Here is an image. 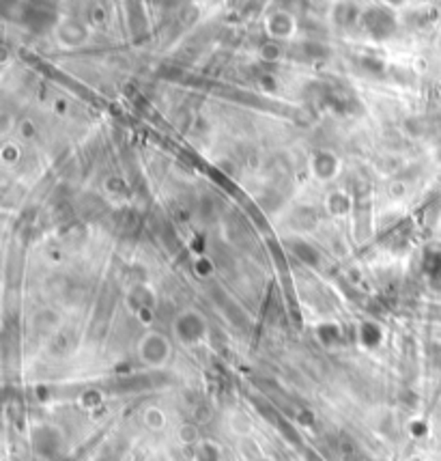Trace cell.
<instances>
[{
	"label": "cell",
	"mask_w": 441,
	"mask_h": 461,
	"mask_svg": "<svg viewBox=\"0 0 441 461\" xmlns=\"http://www.w3.org/2000/svg\"><path fill=\"white\" fill-rule=\"evenodd\" d=\"M138 358L144 366L149 369H162L168 364L172 356V345L166 334L162 332H146L138 340Z\"/></svg>",
	"instance_id": "cell-1"
},
{
	"label": "cell",
	"mask_w": 441,
	"mask_h": 461,
	"mask_svg": "<svg viewBox=\"0 0 441 461\" xmlns=\"http://www.w3.org/2000/svg\"><path fill=\"white\" fill-rule=\"evenodd\" d=\"M174 336L186 348H192V345H198L207 336V322L196 310H186L176 317L174 322Z\"/></svg>",
	"instance_id": "cell-2"
},
{
	"label": "cell",
	"mask_w": 441,
	"mask_h": 461,
	"mask_svg": "<svg viewBox=\"0 0 441 461\" xmlns=\"http://www.w3.org/2000/svg\"><path fill=\"white\" fill-rule=\"evenodd\" d=\"M224 450L214 440H200L196 446H192V461H222Z\"/></svg>",
	"instance_id": "cell-3"
},
{
	"label": "cell",
	"mask_w": 441,
	"mask_h": 461,
	"mask_svg": "<svg viewBox=\"0 0 441 461\" xmlns=\"http://www.w3.org/2000/svg\"><path fill=\"white\" fill-rule=\"evenodd\" d=\"M142 422L149 431H164L166 425H168V416L162 408L149 406V408H144V412H142Z\"/></svg>",
	"instance_id": "cell-4"
},
{
	"label": "cell",
	"mask_w": 441,
	"mask_h": 461,
	"mask_svg": "<svg viewBox=\"0 0 441 461\" xmlns=\"http://www.w3.org/2000/svg\"><path fill=\"white\" fill-rule=\"evenodd\" d=\"M228 427H230L232 434L239 436V438H250V436H254V422H252V418H250L248 414H244V412H234V414L228 418Z\"/></svg>",
	"instance_id": "cell-5"
},
{
	"label": "cell",
	"mask_w": 441,
	"mask_h": 461,
	"mask_svg": "<svg viewBox=\"0 0 441 461\" xmlns=\"http://www.w3.org/2000/svg\"><path fill=\"white\" fill-rule=\"evenodd\" d=\"M176 440H179V444H183V446H196L202 440L200 429L194 422H181L179 427H176Z\"/></svg>",
	"instance_id": "cell-6"
},
{
	"label": "cell",
	"mask_w": 441,
	"mask_h": 461,
	"mask_svg": "<svg viewBox=\"0 0 441 461\" xmlns=\"http://www.w3.org/2000/svg\"><path fill=\"white\" fill-rule=\"evenodd\" d=\"M252 461H278V459H276V457H272V455H267V453H265V455H260V457H256V459H252Z\"/></svg>",
	"instance_id": "cell-7"
}]
</instances>
